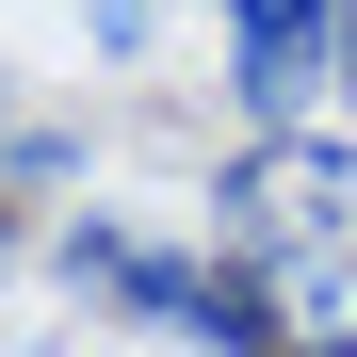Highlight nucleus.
Listing matches in <instances>:
<instances>
[{"instance_id":"nucleus-4","label":"nucleus","mask_w":357,"mask_h":357,"mask_svg":"<svg viewBox=\"0 0 357 357\" xmlns=\"http://www.w3.org/2000/svg\"><path fill=\"white\" fill-rule=\"evenodd\" d=\"M0 178H33V195H49V178H82V130H66V114H33L17 66H0Z\"/></svg>"},{"instance_id":"nucleus-6","label":"nucleus","mask_w":357,"mask_h":357,"mask_svg":"<svg viewBox=\"0 0 357 357\" xmlns=\"http://www.w3.org/2000/svg\"><path fill=\"white\" fill-rule=\"evenodd\" d=\"M341 130H357V0H341Z\"/></svg>"},{"instance_id":"nucleus-2","label":"nucleus","mask_w":357,"mask_h":357,"mask_svg":"<svg viewBox=\"0 0 357 357\" xmlns=\"http://www.w3.org/2000/svg\"><path fill=\"white\" fill-rule=\"evenodd\" d=\"M49 276H66L82 309L178 341V357H276L260 276H244V260H211V244H146V227H114V211H66V227H49Z\"/></svg>"},{"instance_id":"nucleus-1","label":"nucleus","mask_w":357,"mask_h":357,"mask_svg":"<svg viewBox=\"0 0 357 357\" xmlns=\"http://www.w3.org/2000/svg\"><path fill=\"white\" fill-rule=\"evenodd\" d=\"M211 227L227 260L260 276L276 357H357V130H244L211 178Z\"/></svg>"},{"instance_id":"nucleus-3","label":"nucleus","mask_w":357,"mask_h":357,"mask_svg":"<svg viewBox=\"0 0 357 357\" xmlns=\"http://www.w3.org/2000/svg\"><path fill=\"white\" fill-rule=\"evenodd\" d=\"M341 82V0H227V98L244 130H309Z\"/></svg>"},{"instance_id":"nucleus-5","label":"nucleus","mask_w":357,"mask_h":357,"mask_svg":"<svg viewBox=\"0 0 357 357\" xmlns=\"http://www.w3.org/2000/svg\"><path fill=\"white\" fill-rule=\"evenodd\" d=\"M82 33H98V49H114V66H130V49H146V33H162V0H82Z\"/></svg>"}]
</instances>
